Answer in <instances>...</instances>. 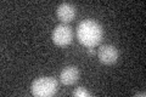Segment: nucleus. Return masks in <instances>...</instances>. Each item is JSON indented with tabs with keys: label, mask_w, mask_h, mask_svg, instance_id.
I'll list each match as a JSON object with an SVG mask.
<instances>
[{
	"label": "nucleus",
	"mask_w": 146,
	"mask_h": 97,
	"mask_svg": "<svg viewBox=\"0 0 146 97\" xmlns=\"http://www.w3.org/2000/svg\"><path fill=\"white\" fill-rule=\"evenodd\" d=\"M104 36V29L100 23L94 20H85L77 27V39L86 48H94L100 44Z\"/></svg>",
	"instance_id": "f257e3e1"
},
{
	"label": "nucleus",
	"mask_w": 146,
	"mask_h": 97,
	"mask_svg": "<svg viewBox=\"0 0 146 97\" xmlns=\"http://www.w3.org/2000/svg\"><path fill=\"white\" fill-rule=\"evenodd\" d=\"M57 80L51 77H40L32 82V94L36 97H50L57 91Z\"/></svg>",
	"instance_id": "f03ea898"
},
{
	"label": "nucleus",
	"mask_w": 146,
	"mask_h": 97,
	"mask_svg": "<svg viewBox=\"0 0 146 97\" xmlns=\"http://www.w3.org/2000/svg\"><path fill=\"white\" fill-rule=\"evenodd\" d=\"M52 40L54 43L58 46H67L72 43L73 40V30L72 27L66 24V23H61L55 27L52 32Z\"/></svg>",
	"instance_id": "7ed1b4c3"
},
{
	"label": "nucleus",
	"mask_w": 146,
	"mask_h": 97,
	"mask_svg": "<svg viewBox=\"0 0 146 97\" xmlns=\"http://www.w3.org/2000/svg\"><path fill=\"white\" fill-rule=\"evenodd\" d=\"M98 57H99V61L104 64H113L118 59V50L113 45H110V44L102 45L100 46L98 51Z\"/></svg>",
	"instance_id": "20e7f679"
},
{
	"label": "nucleus",
	"mask_w": 146,
	"mask_h": 97,
	"mask_svg": "<svg viewBox=\"0 0 146 97\" xmlns=\"http://www.w3.org/2000/svg\"><path fill=\"white\" fill-rule=\"evenodd\" d=\"M76 6L70 3H62L56 9V15L62 23H68L76 18Z\"/></svg>",
	"instance_id": "39448f33"
},
{
	"label": "nucleus",
	"mask_w": 146,
	"mask_h": 97,
	"mask_svg": "<svg viewBox=\"0 0 146 97\" xmlns=\"http://www.w3.org/2000/svg\"><path fill=\"white\" fill-rule=\"evenodd\" d=\"M79 79V69L76 66H68L60 73V80L63 85H73Z\"/></svg>",
	"instance_id": "423d86ee"
},
{
	"label": "nucleus",
	"mask_w": 146,
	"mask_h": 97,
	"mask_svg": "<svg viewBox=\"0 0 146 97\" xmlns=\"http://www.w3.org/2000/svg\"><path fill=\"white\" fill-rule=\"evenodd\" d=\"M73 96H76V97H89L90 92L86 90L85 87L79 86V87H77V89L73 91Z\"/></svg>",
	"instance_id": "0eeeda50"
},
{
	"label": "nucleus",
	"mask_w": 146,
	"mask_h": 97,
	"mask_svg": "<svg viewBox=\"0 0 146 97\" xmlns=\"http://www.w3.org/2000/svg\"><path fill=\"white\" fill-rule=\"evenodd\" d=\"M94 48H88V53L89 55H94Z\"/></svg>",
	"instance_id": "6e6552de"
},
{
	"label": "nucleus",
	"mask_w": 146,
	"mask_h": 97,
	"mask_svg": "<svg viewBox=\"0 0 146 97\" xmlns=\"http://www.w3.org/2000/svg\"><path fill=\"white\" fill-rule=\"evenodd\" d=\"M136 96H145V92H139V94H136Z\"/></svg>",
	"instance_id": "1a4fd4ad"
}]
</instances>
